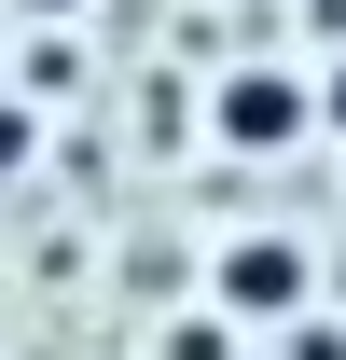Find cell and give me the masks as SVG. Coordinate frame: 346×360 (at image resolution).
I'll use <instances>...</instances> for the list:
<instances>
[{
    "mask_svg": "<svg viewBox=\"0 0 346 360\" xmlns=\"http://www.w3.org/2000/svg\"><path fill=\"white\" fill-rule=\"evenodd\" d=\"M28 153H42V125H28V111L0 97V167H28Z\"/></svg>",
    "mask_w": 346,
    "mask_h": 360,
    "instance_id": "cell-6",
    "label": "cell"
},
{
    "mask_svg": "<svg viewBox=\"0 0 346 360\" xmlns=\"http://www.w3.org/2000/svg\"><path fill=\"white\" fill-rule=\"evenodd\" d=\"M28 14H70V0H28Z\"/></svg>",
    "mask_w": 346,
    "mask_h": 360,
    "instance_id": "cell-7",
    "label": "cell"
},
{
    "mask_svg": "<svg viewBox=\"0 0 346 360\" xmlns=\"http://www.w3.org/2000/svg\"><path fill=\"white\" fill-rule=\"evenodd\" d=\"M305 125H319V139H346V42L305 70Z\"/></svg>",
    "mask_w": 346,
    "mask_h": 360,
    "instance_id": "cell-3",
    "label": "cell"
},
{
    "mask_svg": "<svg viewBox=\"0 0 346 360\" xmlns=\"http://www.w3.org/2000/svg\"><path fill=\"white\" fill-rule=\"evenodd\" d=\"M319 305V250H305L291 222H250V236H222L208 250V319L222 333H277V319Z\"/></svg>",
    "mask_w": 346,
    "mask_h": 360,
    "instance_id": "cell-2",
    "label": "cell"
},
{
    "mask_svg": "<svg viewBox=\"0 0 346 360\" xmlns=\"http://www.w3.org/2000/svg\"><path fill=\"white\" fill-rule=\"evenodd\" d=\"M153 360H236V333L194 305V319H167V333H153Z\"/></svg>",
    "mask_w": 346,
    "mask_h": 360,
    "instance_id": "cell-4",
    "label": "cell"
},
{
    "mask_svg": "<svg viewBox=\"0 0 346 360\" xmlns=\"http://www.w3.org/2000/svg\"><path fill=\"white\" fill-rule=\"evenodd\" d=\"M305 56H222L208 70V153H236V167H277V153H305Z\"/></svg>",
    "mask_w": 346,
    "mask_h": 360,
    "instance_id": "cell-1",
    "label": "cell"
},
{
    "mask_svg": "<svg viewBox=\"0 0 346 360\" xmlns=\"http://www.w3.org/2000/svg\"><path fill=\"white\" fill-rule=\"evenodd\" d=\"M277 360H346V319H277Z\"/></svg>",
    "mask_w": 346,
    "mask_h": 360,
    "instance_id": "cell-5",
    "label": "cell"
}]
</instances>
